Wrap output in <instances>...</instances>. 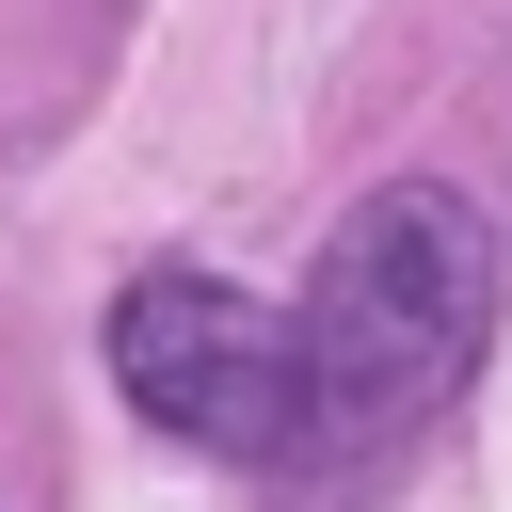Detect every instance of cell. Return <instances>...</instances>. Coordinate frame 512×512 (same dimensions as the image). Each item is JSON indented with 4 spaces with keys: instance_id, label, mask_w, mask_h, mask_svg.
Instances as JSON below:
<instances>
[{
    "instance_id": "obj_2",
    "label": "cell",
    "mask_w": 512,
    "mask_h": 512,
    "mask_svg": "<svg viewBox=\"0 0 512 512\" xmlns=\"http://www.w3.org/2000/svg\"><path fill=\"white\" fill-rule=\"evenodd\" d=\"M96 352H112L144 432H176L208 464H272V432H288V304L224 288V272H128Z\"/></svg>"
},
{
    "instance_id": "obj_1",
    "label": "cell",
    "mask_w": 512,
    "mask_h": 512,
    "mask_svg": "<svg viewBox=\"0 0 512 512\" xmlns=\"http://www.w3.org/2000/svg\"><path fill=\"white\" fill-rule=\"evenodd\" d=\"M496 352V224L448 192V176H384L304 304H288V432H272V480H352L384 448H416Z\"/></svg>"
}]
</instances>
